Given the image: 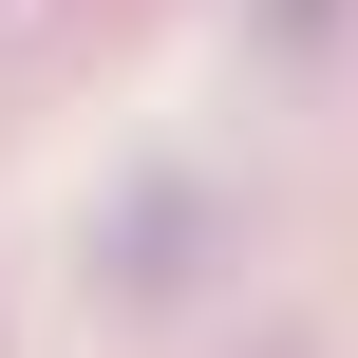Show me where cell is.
I'll return each mask as SVG.
<instances>
[{
    "label": "cell",
    "mask_w": 358,
    "mask_h": 358,
    "mask_svg": "<svg viewBox=\"0 0 358 358\" xmlns=\"http://www.w3.org/2000/svg\"><path fill=\"white\" fill-rule=\"evenodd\" d=\"M321 19H340V0H283V38H321Z\"/></svg>",
    "instance_id": "cell-1"
}]
</instances>
